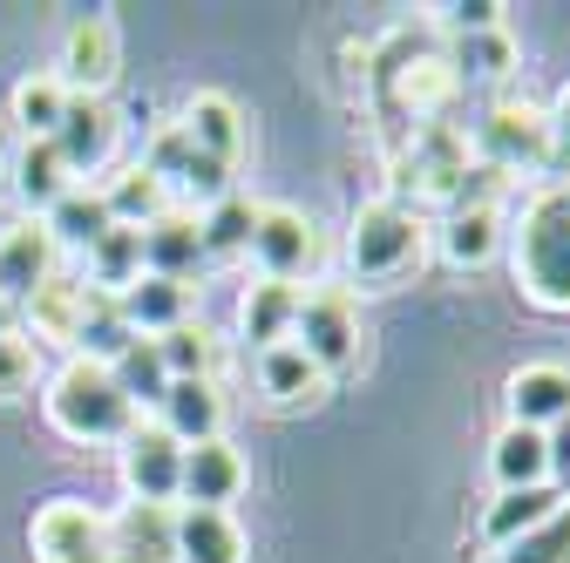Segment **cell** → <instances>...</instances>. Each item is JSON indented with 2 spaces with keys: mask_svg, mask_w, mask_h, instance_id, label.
<instances>
[{
  "mask_svg": "<svg viewBox=\"0 0 570 563\" xmlns=\"http://www.w3.org/2000/svg\"><path fill=\"white\" fill-rule=\"evenodd\" d=\"M367 89H374V116L387 122V136L407 144L414 129H435L442 122V109H449V96L462 82L449 76V61L428 55L414 34H394V41H381V55L367 68Z\"/></svg>",
  "mask_w": 570,
  "mask_h": 563,
  "instance_id": "obj_1",
  "label": "cell"
},
{
  "mask_svg": "<svg viewBox=\"0 0 570 563\" xmlns=\"http://www.w3.org/2000/svg\"><path fill=\"white\" fill-rule=\"evenodd\" d=\"M510 265L523 299H537L543 313H570V184H550L530 197L510 238Z\"/></svg>",
  "mask_w": 570,
  "mask_h": 563,
  "instance_id": "obj_2",
  "label": "cell"
},
{
  "mask_svg": "<svg viewBox=\"0 0 570 563\" xmlns=\"http://www.w3.org/2000/svg\"><path fill=\"white\" fill-rule=\"evenodd\" d=\"M48 421L68 435V442H122L136 428V407L122 401L116 374L96 367V360H68L55 381H48Z\"/></svg>",
  "mask_w": 570,
  "mask_h": 563,
  "instance_id": "obj_3",
  "label": "cell"
},
{
  "mask_svg": "<svg viewBox=\"0 0 570 563\" xmlns=\"http://www.w3.org/2000/svg\"><path fill=\"white\" fill-rule=\"evenodd\" d=\"M346 265H353L361 286H394V278H407L421 265V218H414L407 204H394V197L367 204L361 218H353Z\"/></svg>",
  "mask_w": 570,
  "mask_h": 563,
  "instance_id": "obj_4",
  "label": "cell"
},
{
  "mask_svg": "<svg viewBox=\"0 0 570 563\" xmlns=\"http://www.w3.org/2000/svg\"><path fill=\"white\" fill-rule=\"evenodd\" d=\"M462 177H469V136L455 122L414 129L407 144H394V204H407V190H414V204L421 197H449L455 204Z\"/></svg>",
  "mask_w": 570,
  "mask_h": 563,
  "instance_id": "obj_5",
  "label": "cell"
},
{
  "mask_svg": "<svg viewBox=\"0 0 570 563\" xmlns=\"http://www.w3.org/2000/svg\"><path fill=\"white\" fill-rule=\"evenodd\" d=\"M293 346H299L320 374L353 367V354H361V313H353V299H346V293H299Z\"/></svg>",
  "mask_w": 570,
  "mask_h": 563,
  "instance_id": "obj_6",
  "label": "cell"
},
{
  "mask_svg": "<svg viewBox=\"0 0 570 563\" xmlns=\"http://www.w3.org/2000/svg\"><path fill=\"white\" fill-rule=\"evenodd\" d=\"M245 251L258 258V271L272 278V286H293V278H306L320 238L306 225V210H293V204H258V225H252V245Z\"/></svg>",
  "mask_w": 570,
  "mask_h": 563,
  "instance_id": "obj_7",
  "label": "cell"
},
{
  "mask_svg": "<svg viewBox=\"0 0 570 563\" xmlns=\"http://www.w3.org/2000/svg\"><path fill=\"white\" fill-rule=\"evenodd\" d=\"M475 150H482V170H537L550 157V122L523 102H503V109H489L475 122Z\"/></svg>",
  "mask_w": 570,
  "mask_h": 563,
  "instance_id": "obj_8",
  "label": "cell"
},
{
  "mask_svg": "<svg viewBox=\"0 0 570 563\" xmlns=\"http://www.w3.org/2000/svg\"><path fill=\"white\" fill-rule=\"evenodd\" d=\"M41 563H102L109 556V523L89 503H48L28 530Z\"/></svg>",
  "mask_w": 570,
  "mask_h": 563,
  "instance_id": "obj_9",
  "label": "cell"
},
{
  "mask_svg": "<svg viewBox=\"0 0 570 563\" xmlns=\"http://www.w3.org/2000/svg\"><path fill=\"white\" fill-rule=\"evenodd\" d=\"M122 482L142 510H164L177 503V482H184V448L164 428H129L122 435Z\"/></svg>",
  "mask_w": 570,
  "mask_h": 563,
  "instance_id": "obj_10",
  "label": "cell"
},
{
  "mask_svg": "<svg viewBox=\"0 0 570 563\" xmlns=\"http://www.w3.org/2000/svg\"><path fill=\"white\" fill-rule=\"evenodd\" d=\"M48 144H55V157L68 164V177L102 170V164H109V144H116L109 102H102V96H68V109H61V122H55Z\"/></svg>",
  "mask_w": 570,
  "mask_h": 563,
  "instance_id": "obj_11",
  "label": "cell"
},
{
  "mask_svg": "<svg viewBox=\"0 0 570 563\" xmlns=\"http://www.w3.org/2000/svg\"><path fill=\"white\" fill-rule=\"evenodd\" d=\"M68 96H102L116 82V28L102 14H82L68 28V48H61V76H55Z\"/></svg>",
  "mask_w": 570,
  "mask_h": 563,
  "instance_id": "obj_12",
  "label": "cell"
},
{
  "mask_svg": "<svg viewBox=\"0 0 570 563\" xmlns=\"http://www.w3.org/2000/svg\"><path fill=\"white\" fill-rule=\"evenodd\" d=\"M170 563H245L232 510H170Z\"/></svg>",
  "mask_w": 570,
  "mask_h": 563,
  "instance_id": "obj_13",
  "label": "cell"
},
{
  "mask_svg": "<svg viewBox=\"0 0 570 563\" xmlns=\"http://www.w3.org/2000/svg\"><path fill=\"white\" fill-rule=\"evenodd\" d=\"M238 488H245V462H238V448H225V435L204 442V448H184L177 510H225Z\"/></svg>",
  "mask_w": 570,
  "mask_h": 563,
  "instance_id": "obj_14",
  "label": "cell"
},
{
  "mask_svg": "<svg viewBox=\"0 0 570 563\" xmlns=\"http://www.w3.org/2000/svg\"><path fill=\"white\" fill-rule=\"evenodd\" d=\"M157 414H164L157 428L177 448H204V442H218V428H225V394H218V381H170Z\"/></svg>",
  "mask_w": 570,
  "mask_h": 563,
  "instance_id": "obj_15",
  "label": "cell"
},
{
  "mask_svg": "<svg viewBox=\"0 0 570 563\" xmlns=\"http://www.w3.org/2000/svg\"><path fill=\"white\" fill-rule=\"evenodd\" d=\"M116 313L129 319V333H136V339H164V333L190 326V286L142 271L136 286H122V293H116Z\"/></svg>",
  "mask_w": 570,
  "mask_h": 563,
  "instance_id": "obj_16",
  "label": "cell"
},
{
  "mask_svg": "<svg viewBox=\"0 0 570 563\" xmlns=\"http://www.w3.org/2000/svg\"><path fill=\"white\" fill-rule=\"evenodd\" d=\"M55 278V238L28 218L14 231H0V299H35L41 286Z\"/></svg>",
  "mask_w": 570,
  "mask_h": 563,
  "instance_id": "obj_17",
  "label": "cell"
},
{
  "mask_svg": "<svg viewBox=\"0 0 570 563\" xmlns=\"http://www.w3.org/2000/svg\"><path fill=\"white\" fill-rule=\"evenodd\" d=\"M184 136H190V150L197 157H210V164H238V150H245V116H238V102L232 96H190V109H184V122H177Z\"/></svg>",
  "mask_w": 570,
  "mask_h": 563,
  "instance_id": "obj_18",
  "label": "cell"
},
{
  "mask_svg": "<svg viewBox=\"0 0 570 563\" xmlns=\"http://www.w3.org/2000/svg\"><path fill=\"white\" fill-rule=\"evenodd\" d=\"M570 414V367H517L510 374V421L517 428H557Z\"/></svg>",
  "mask_w": 570,
  "mask_h": 563,
  "instance_id": "obj_19",
  "label": "cell"
},
{
  "mask_svg": "<svg viewBox=\"0 0 570 563\" xmlns=\"http://www.w3.org/2000/svg\"><path fill=\"white\" fill-rule=\"evenodd\" d=\"M204 265V238H197V218H184V210H164L157 225H142V271L150 278H184Z\"/></svg>",
  "mask_w": 570,
  "mask_h": 563,
  "instance_id": "obj_20",
  "label": "cell"
},
{
  "mask_svg": "<svg viewBox=\"0 0 570 563\" xmlns=\"http://www.w3.org/2000/svg\"><path fill=\"white\" fill-rule=\"evenodd\" d=\"M76 346H82L76 360H96V367H116V360L129 354V346H136L129 319L116 313V293H96V286H82V319H76Z\"/></svg>",
  "mask_w": 570,
  "mask_h": 563,
  "instance_id": "obj_21",
  "label": "cell"
},
{
  "mask_svg": "<svg viewBox=\"0 0 570 563\" xmlns=\"http://www.w3.org/2000/svg\"><path fill=\"white\" fill-rule=\"evenodd\" d=\"M557 510H563V503H557V488H550V482H543V488H503V496L482 510V536H489L495 550H510L517 536L543 530Z\"/></svg>",
  "mask_w": 570,
  "mask_h": 563,
  "instance_id": "obj_22",
  "label": "cell"
},
{
  "mask_svg": "<svg viewBox=\"0 0 570 563\" xmlns=\"http://www.w3.org/2000/svg\"><path fill=\"white\" fill-rule=\"evenodd\" d=\"M495 245H503V218H495V204H462V210H449V225H442V258H449L455 271L489 265Z\"/></svg>",
  "mask_w": 570,
  "mask_h": 563,
  "instance_id": "obj_23",
  "label": "cell"
},
{
  "mask_svg": "<svg viewBox=\"0 0 570 563\" xmlns=\"http://www.w3.org/2000/svg\"><path fill=\"white\" fill-rule=\"evenodd\" d=\"M293 313H299V286H272V278H258V286L238 299V326H245V339L258 354L293 339Z\"/></svg>",
  "mask_w": 570,
  "mask_h": 563,
  "instance_id": "obj_24",
  "label": "cell"
},
{
  "mask_svg": "<svg viewBox=\"0 0 570 563\" xmlns=\"http://www.w3.org/2000/svg\"><path fill=\"white\" fill-rule=\"evenodd\" d=\"M41 231L55 238V251H61V245H68V251H89V245L109 231V204H102V190L76 184V190H68V197L48 210V218H41Z\"/></svg>",
  "mask_w": 570,
  "mask_h": 563,
  "instance_id": "obj_25",
  "label": "cell"
},
{
  "mask_svg": "<svg viewBox=\"0 0 570 563\" xmlns=\"http://www.w3.org/2000/svg\"><path fill=\"white\" fill-rule=\"evenodd\" d=\"M489 468H495V482L503 488H543L550 482V448H543V435L537 428H510L495 435V448H489Z\"/></svg>",
  "mask_w": 570,
  "mask_h": 563,
  "instance_id": "obj_26",
  "label": "cell"
},
{
  "mask_svg": "<svg viewBox=\"0 0 570 563\" xmlns=\"http://www.w3.org/2000/svg\"><path fill=\"white\" fill-rule=\"evenodd\" d=\"M82 258H89V286L96 293H122V286H136V278H142V231L109 225Z\"/></svg>",
  "mask_w": 570,
  "mask_h": 563,
  "instance_id": "obj_27",
  "label": "cell"
},
{
  "mask_svg": "<svg viewBox=\"0 0 570 563\" xmlns=\"http://www.w3.org/2000/svg\"><path fill=\"white\" fill-rule=\"evenodd\" d=\"M258 387L272 394V401H285V407H293V401H313L320 387H326V374L299 354V346L293 339H285V346H265V354H258Z\"/></svg>",
  "mask_w": 570,
  "mask_h": 563,
  "instance_id": "obj_28",
  "label": "cell"
},
{
  "mask_svg": "<svg viewBox=\"0 0 570 563\" xmlns=\"http://www.w3.org/2000/svg\"><path fill=\"white\" fill-rule=\"evenodd\" d=\"M14 190H21L28 210H41V218H48V210L76 190V184H68V164L55 157V144H28V150L14 157Z\"/></svg>",
  "mask_w": 570,
  "mask_h": 563,
  "instance_id": "obj_29",
  "label": "cell"
},
{
  "mask_svg": "<svg viewBox=\"0 0 570 563\" xmlns=\"http://www.w3.org/2000/svg\"><path fill=\"white\" fill-rule=\"evenodd\" d=\"M510 61H517L510 34H503V28H482V34H455L449 76H455V82H503V76H510Z\"/></svg>",
  "mask_w": 570,
  "mask_h": 563,
  "instance_id": "obj_30",
  "label": "cell"
},
{
  "mask_svg": "<svg viewBox=\"0 0 570 563\" xmlns=\"http://www.w3.org/2000/svg\"><path fill=\"white\" fill-rule=\"evenodd\" d=\"M109 374H116V387H122L129 407H164V394H170V367L157 354V339H136Z\"/></svg>",
  "mask_w": 570,
  "mask_h": 563,
  "instance_id": "obj_31",
  "label": "cell"
},
{
  "mask_svg": "<svg viewBox=\"0 0 570 563\" xmlns=\"http://www.w3.org/2000/svg\"><path fill=\"white\" fill-rule=\"evenodd\" d=\"M102 204H109V225H129V231H142V225H157L164 218V184L150 177V170H122L109 190H102Z\"/></svg>",
  "mask_w": 570,
  "mask_h": 563,
  "instance_id": "obj_32",
  "label": "cell"
},
{
  "mask_svg": "<svg viewBox=\"0 0 570 563\" xmlns=\"http://www.w3.org/2000/svg\"><path fill=\"white\" fill-rule=\"evenodd\" d=\"M252 225H258V204H245L238 190L232 197H218L197 218V238H204V258H232V251H245L252 245Z\"/></svg>",
  "mask_w": 570,
  "mask_h": 563,
  "instance_id": "obj_33",
  "label": "cell"
},
{
  "mask_svg": "<svg viewBox=\"0 0 570 563\" xmlns=\"http://www.w3.org/2000/svg\"><path fill=\"white\" fill-rule=\"evenodd\" d=\"M61 109H68V89H61L55 76H35V82L14 89V122H21L28 144H48L55 122H61Z\"/></svg>",
  "mask_w": 570,
  "mask_h": 563,
  "instance_id": "obj_34",
  "label": "cell"
},
{
  "mask_svg": "<svg viewBox=\"0 0 570 563\" xmlns=\"http://www.w3.org/2000/svg\"><path fill=\"white\" fill-rule=\"evenodd\" d=\"M28 319H35V333H48V339H76L82 286H76V278H48V286L28 299Z\"/></svg>",
  "mask_w": 570,
  "mask_h": 563,
  "instance_id": "obj_35",
  "label": "cell"
},
{
  "mask_svg": "<svg viewBox=\"0 0 570 563\" xmlns=\"http://www.w3.org/2000/svg\"><path fill=\"white\" fill-rule=\"evenodd\" d=\"M157 354L170 367V381H210V367H218V339H210L204 326H177L157 339Z\"/></svg>",
  "mask_w": 570,
  "mask_h": 563,
  "instance_id": "obj_36",
  "label": "cell"
},
{
  "mask_svg": "<svg viewBox=\"0 0 570 563\" xmlns=\"http://www.w3.org/2000/svg\"><path fill=\"white\" fill-rule=\"evenodd\" d=\"M495 563H570V510H557L543 530H530V536H517Z\"/></svg>",
  "mask_w": 570,
  "mask_h": 563,
  "instance_id": "obj_37",
  "label": "cell"
},
{
  "mask_svg": "<svg viewBox=\"0 0 570 563\" xmlns=\"http://www.w3.org/2000/svg\"><path fill=\"white\" fill-rule=\"evenodd\" d=\"M190 157H197V150H190V136H184V129H164L157 144H150V164H142V170H150L157 184H184Z\"/></svg>",
  "mask_w": 570,
  "mask_h": 563,
  "instance_id": "obj_38",
  "label": "cell"
},
{
  "mask_svg": "<svg viewBox=\"0 0 570 563\" xmlns=\"http://www.w3.org/2000/svg\"><path fill=\"white\" fill-rule=\"evenodd\" d=\"M28 374H35V354H28V339L0 333V401H14V394L28 387Z\"/></svg>",
  "mask_w": 570,
  "mask_h": 563,
  "instance_id": "obj_39",
  "label": "cell"
},
{
  "mask_svg": "<svg viewBox=\"0 0 570 563\" xmlns=\"http://www.w3.org/2000/svg\"><path fill=\"white\" fill-rule=\"evenodd\" d=\"M442 21L455 34H482V28H503V8L495 0H469V8H442Z\"/></svg>",
  "mask_w": 570,
  "mask_h": 563,
  "instance_id": "obj_40",
  "label": "cell"
},
{
  "mask_svg": "<svg viewBox=\"0 0 570 563\" xmlns=\"http://www.w3.org/2000/svg\"><path fill=\"white\" fill-rule=\"evenodd\" d=\"M543 448H550V488H570V414L543 428Z\"/></svg>",
  "mask_w": 570,
  "mask_h": 563,
  "instance_id": "obj_41",
  "label": "cell"
},
{
  "mask_svg": "<svg viewBox=\"0 0 570 563\" xmlns=\"http://www.w3.org/2000/svg\"><path fill=\"white\" fill-rule=\"evenodd\" d=\"M543 122H550V150H557V157H570V89L557 96V109H550Z\"/></svg>",
  "mask_w": 570,
  "mask_h": 563,
  "instance_id": "obj_42",
  "label": "cell"
},
{
  "mask_svg": "<svg viewBox=\"0 0 570 563\" xmlns=\"http://www.w3.org/2000/svg\"><path fill=\"white\" fill-rule=\"evenodd\" d=\"M0 333H8V299H0Z\"/></svg>",
  "mask_w": 570,
  "mask_h": 563,
  "instance_id": "obj_43",
  "label": "cell"
}]
</instances>
